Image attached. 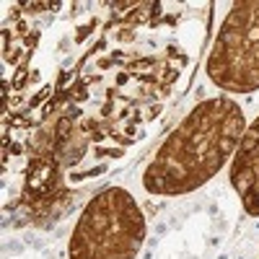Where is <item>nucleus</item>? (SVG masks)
<instances>
[{
	"label": "nucleus",
	"instance_id": "obj_1",
	"mask_svg": "<svg viewBox=\"0 0 259 259\" xmlns=\"http://www.w3.org/2000/svg\"><path fill=\"white\" fill-rule=\"evenodd\" d=\"M244 133L246 119L239 101L231 96L200 101L148 163L143 174L145 192L153 197H179L205 187L236 156Z\"/></svg>",
	"mask_w": 259,
	"mask_h": 259
},
{
	"label": "nucleus",
	"instance_id": "obj_2",
	"mask_svg": "<svg viewBox=\"0 0 259 259\" xmlns=\"http://www.w3.org/2000/svg\"><path fill=\"white\" fill-rule=\"evenodd\" d=\"M145 239V215L122 187H106L83 207L73 228L70 259H135Z\"/></svg>",
	"mask_w": 259,
	"mask_h": 259
},
{
	"label": "nucleus",
	"instance_id": "obj_3",
	"mask_svg": "<svg viewBox=\"0 0 259 259\" xmlns=\"http://www.w3.org/2000/svg\"><path fill=\"white\" fill-rule=\"evenodd\" d=\"M205 73L226 94L259 89V0L233 3L212 41Z\"/></svg>",
	"mask_w": 259,
	"mask_h": 259
},
{
	"label": "nucleus",
	"instance_id": "obj_4",
	"mask_svg": "<svg viewBox=\"0 0 259 259\" xmlns=\"http://www.w3.org/2000/svg\"><path fill=\"white\" fill-rule=\"evenodd\" d=\"M231 187L236 189L244 210L259 218V117L246 127L231 163Z\"/></svg>",
	"mask_w": 259,
	"mask_h": 259
}]
</instances>
